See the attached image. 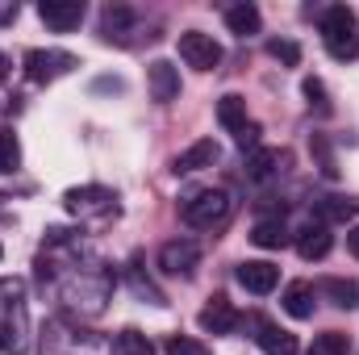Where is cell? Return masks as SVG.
<instances>
[{
    "mask_svg": "<svg viewBox=\"0 0 359 355\" xmlns=\"http://www.w3.org/2000/svg\"><path fill=\"white\" fill-rule=\"evenodd\" d=\"M147 84H151V96H155L159 105H172L180 96V72L168 59H155V63L147 67Z\"/></svg>",
    "mask_w": 359,
    "mask_h": 355,
    "instance_id": "ac0fdd59",
    "label": "cell"
},
{
    "mask_svg": "<svg viewBox=\"0 0 359 355\" xmlns=\"http://www.w3.org/2000/svg\"><path fill=\"white\" fill-rule=\"evenodd\" d=\"M196 322H201V330H205V335H234V330H238V322H243V314H238L222 293H217V297L201 309V318H196Z\"/></svg>",
    "mask_w": 359,
    "mask_h": 355,
    "instance_id": "4fadbf2b",
    "label": "cell"
},
{
    "mask_svg": "<svg viewBox=\"0 0 359 355\" xmlns=\"http://www.w3.org/2000/svg\"><path fill=\"white\" fill-rule=\"evenodd\" d=\"M96 351H100V343L92 339L88 330H80V322L67 326L59 318V322H50L42 330V355H96Z\"/></svg>",
    "mask_w": 359,
    "mask_h": 355,
    "instance_id": "52a82bcc",
    "label": "cell"
},
{
    "mask_svg": "<svg viewBox=\"0 0 359 355\" xmlns=\"http://www.w3.org/2000/svg\"><path fill=\"white\" fill-rule=\"evenodd\" d=\"M63 205L76 222H109L117 217V196L100 184H84V188H67L63 192Z\"/></svg>",
    "mask_w": 359,
    "mask_h": 355,
    "instance_id": "5b68a950",
    "label": "cell"
},
{
    "mask_svg": "<svg viewBox=\"0 0 359 355\" xmlns=\"http://www.w3.org/2000/svg\"><path fill=\"white\" fill-rule=\"evenodd\" d=\"M38 280L55 288L67 318H96L113 293V272L100 255H92L72 230H46V247L38 255Z\"/></svg>",
    "mask_w": 359,
    "mask_h": 355,
    "instance_id": "6da1fadb",
    "label": "cell"
},
{
    "mask_svg": "<svg viewBox=\"0 0 359 355\" xmlns=\"http://www.w3.org/2000/svg\"><path fill=\"white\" fill-rule=\"evenodd\" d=\"M80 59L76 55H67V51H25V76H29V84H55V80H63L72 67H76Z\"/></svg>",
    "mask_w": 359,
    "mask_h": 355,
    "instance_id": "ba28073f",
    "label": "cell"
},
{
    "mask_svg": "<svg viewBox=\"0 0 359 355\" xmlns=\"http://www.w3.org/2000/svg\"><path fill=\"white\" fill-rule=\"evenodd\" d=\"M347 251L359 260V226H355V230H347Z\"/></svg>",
    "mask_w": 359,
    "mask_h": 355,
    "instance_id": "d6a6232c",
    "label": "cell"
},
{
    "mask_svg": "<svg viewBox=\"0 0 359 355\" xmlns=\"http://www.w3.org/2000/svg\"><path fill=\"white\" fill-rule=\"evenodd\" d=\"M280 305H284V314H288V318L309 322V318H313V305H318V288H313L309 280H292V284L284 288Z\"/></svg>",
    "mask_w": 359,
    "mask_h": 355,
    "instance_id": "2e32d148",
    "label": "cell"
},
{
    "mask_svg": "<svg viewBox=\"0 0 359 355\" xmlns=\"http://www.w3.org/2000/svg\"><path fill=\"white\" fill-rule=\"evenodd\" d=\"M322 293H330V297H334V305H343V309L359 305V288L351 284V280H339V276H330V280H322Z\"/></svg>",
    "mask_w": 359,
    "mask_h": 355,
    "instance_id": "484cf974",
    "label": "cell"
},
{
    "mask_svg": "<svg viewBox=\"0 0 359 355\" xmlns=\"http://www.w3.org/2000/svg\"><path fill=\"white\" fill-rule=\"evenodd\" d=\"M4 76H8V59L0 55V80H4Z\"/></svg>",
    "mask_w": 359,
    "mask_h": 355,
    "instance_id": "836d02e7",
    "label": "cell"
},
{
    "mask_svg": "<svg viewBox=\"0 0 359 355\" xmlns=\"http://www.w3.org/2000/svg\"><path fill=\"white\" fill-rule=\"evenodd\" d=\"M38 17L55 29V34H67L84 21V0H42L38 4Z\"/></svg>",
    "mask_w": 359,
    "mask_h": 355,
    "instance_id": "5bb4252c",
    "label": "cell"
},
{
    "mask_svg": "<svg viewBox=\"0 0 359 355\" xmlns=\"http://www.w3.org/2000/svg\"><path fill=\"white\" fill-rule=\"evenodd\" d=\"M313 213H318L322 226H334V222H351V217H355V205H351L347 196H322V201L313 205Z\"/></svg>",
    "mask_w": 359,
    "mask_h": 355,
    "instance_id": "cb8c5ba5",
    "label": "cell"
},
{
    "mask_svg": "<svg viewBox=\"0 0 359 355\" xmlns=\"http://www.w3.org/2000/svg\"><path fill=\"white\" fill-rule=\"evenodd\" d=\"M138 29V8H130V4H104L100 8V34H104V42H130V34Z\"/></svg>",
    "mask_w": 359,
    "mask_h": 355,
    "instance_id": "8fae6325",
    "label": "cell"
},
{
    "mask_svg": "<svg viewBox=\"0 0 359 355\" xmlns=\"http://www.w3.org/2000/svg\"><path fill=\"white\" fill-rule=\"evenodd\" d=\"M255 343L264 347V355H297L301 347H297V335H288V330H280L276 322H268V318H255Z\"/></svg>",
    "mask_w": 359,
    "mask_h": 355,
    "instance_id": "d6986e66",
    "label": "cell"
},
{
    "mask_svg": "<svg viewBox=\"0 0 359 355\" xmlns=\"http://www.w3.org/2000/svg\"><path fill=\"white\" fill-rule=\"evenodd\" d=\"M318 29H322V42H326V51H330V59H355L359 51V17L355 8H347V4H330L322 17H318Z\"/></svg>",
    "mask_w": 359,
    "mask_h": 355,
    "instance_id": "277c9868",
    "label": "cell"
},
{
    "mask_svg": "<svg viewBox=\"0 0 359 355\" xmlns=\"http://www.w3.org/2000/svg\"><path fill=\"white\" fill-rule=\"evenodd\" d=\"M268 55H271V59H280L284 67H297V63H301V46H297V42H288V38H271Z\"/></svg>",
    "mask_w": 359,
    "mask_h": 355,
    "instance_id": "f546056e",
    "label": "cell"
},
{
    "mask_svg": "<svg viewBox=\"0 0 359 355\" xmlns=\"http://www.w3.org/2000/svg\"><path fill=\"white\" fill-rule=\"evenodd\" d=\"M163 351H168V355H213L201 339H188V335H168Z\"/></svg>",
    "mask_w": 359,
    "mask_h": 355,
    "instance_id": "f1b7e54d",
    "label": "cell"
},
{
    "mask_svg": "<svg viewBox=\"0 0 359 355\" xmlns=\"http://www.w3.org/2000/svg\"><path fill=\"white\" fill-rule=\"evenodd\" d=\"M234 276H238V284H243L247 293H255V297H268L271 288L280 284V267L268 264V260H243V264L234 267Z\"/></svg>",
    "mask_w": 359,
    "mask_h": 355,
    "instance_id": "7c38bea8",
    "label": "cell"
},
{
    "mask_svg": "<svg viewBox=\"0 0 359 355\" xmlns=\"http://www.w3.org/2000/svg\"><path fill=\"white\" fill-rule=\"evenodd\" d=\"M347 347H351V339H347L343 330H326V335H318V339L309 343L305 355H347Z\"/></svg>",
    "mask_w": 359,
    "mask_h": 355,
    "instance_id": "d4e9b609",
    "label": "cell"
},
{
    "mask_svg": "<svg viewBox=\"0 0 359 355\" xmlns=\"http://www.w3.org/2000/svg\"><path fill=\"white\" fill-rule=\"evenodd\" d=\"M109 355H155V343H151L142 330L126 326L121 335H113V343H109Z\"/></svg>",
    "mask_w": 359,
    "mask_h": 355,
    "instance_id": "603a6c76",
    "label": "cell"
},
{
    "mask_svg": "<svg viewBox=\"0 0 359 355\" xmlns=\"http://www.w3.org/2000/svg\"><path fill=\"white\" fill-rule=\"evenodd\" d=\"M180 217H184L192 230H222V226L234 217V196H230L226 188H196L192 196H184Z\"/></svg>",
    "mask_w": 359,
    "mask_h": 355,
    "instance_id": "3957f363",
    "label": "cell"
},
{
    "mask_svg": "<svg viewBox=\"0 0 359 355\" xmlns=\"http://www.w3.org/2000/svg\"><path fill=\"white\" fill-rule=\"evenodd\" d=\"M305 96H309V105H318V113H330V100H326V84L322 80H305Z\"/></svg>",
    "mask_w": 359,
    "mask_h": 355,
    "instance_id": "4dcf8cb0",
    "label": "cell"
},
{
    "mask_svg": "<svg viewBox=\"0 0 359 355\" xmlns=\"http://www.w3.org/2000/svg\"><path fill=\"white\" fill-rule=\"evenodd\" d=\"M196 264H201V247L192 239H168L159 247V272L168 276H192Z\"/></svg>",
    "mask_w": 359,
    "mask_h": 355,
    "instance_id": "30bf717a",
    "label": "cell"
},
{
    "mask_svg": "<svg viewBox=\"0 0 359 355\" xmlns=\"http://www.w3.org/2000/svg\"><path fill=\"white\" fill-rule=\"evenodd\" d=\"M130 284H134V293H138V297H147L151 305H163V301H168V297H163V293H159V288L151 284V276H142V267H138V260L130 264Z\"/></svg>",
    "mask_w": 359,
    "mask_h": 355,
    "instance_id": "83f0119b",
    "label": "cell"
},
{
    "mask_svg": "<svg viewBox=\"0 0 359 355\" xmlns=\"http://www.w3.org/2000/svg\"><path fill=\"white\" fill-rule=\"evenodd\" d=\"M330 247H334V234H330V226H322V222H309L301 234H297V255L301 260H326L330 255Z\"/></svg>",
    "mask_w": 359,
    "mask_h": 355,
    "instance_id": "e0dca14e",
    "label": "cell"
},
{
    "mask_svg": "<svg viewBox=\"0 0 359 355\" xmlns=\"http://www.w3.org/2000/svg\"><path fill=\"white\" fill-rule=\"evenodd\" d=\"M0 217H4V196H0Z\"/></svg>",
    "mask_w": 359,
    "mask_h": 355,
    "instance_id": "e575fe53",
    "label": "cell"
},
{
    "mask_svg": "<svg viewBox=\"0 0 359 355\" xmlns=\"http://www.w3.org/2000/svg\"><path fill=\"white\" fill-rule=\"evenodd\" d=\"M280 163H284V155L280 151H271V147H255L251 155H247V180H255V184H264L280 172Z\"/></svg>",
    "mask_w": 359,
    "mask_h": 355,
    "instance_id": "44dd1931",
    "label": "cell"
},
{
    "mask_svg": "<svg viewBox=\"0 0 359 355\" xmlns=\"http://www.w3.org/2000/svg\"><path fill=\"white\" fill-rule=\"evenodd\" d=\"M222 159V147L213 142V138H201V142H192L188 151H180L176 159H172V172L176 176H188V172H205V168H213Z\"/></svg>",
    "mask_w": 359,
    "mask_h": 355,
    "instance_id": "9a60e30c",
    "label": "cell"
},
{
    "mask_svg": "<svg viewBox=\"0 0 359 355\" xmlns=\"http://www.w3.org/2000/svg\"><path fill=\"white\" fill-rule=\"evenodd\" d=\"M259 25H264V17H259V8H255L251 0L230 4V8H226V29H230V34L251 38V34H259Z\"/></svg>",
    "mask_w": 359,
    "mask_h": 355,
    "instance_id": "ffe728a7",
    "label": "cell"
},
{
    "mask_svg": "<svg viewBox=\"0 0 359 355\" xmlns=\"http://www.w3.org/2000/svg\"><path fill=\"white\" fill-rule=\"evenodd\" d=\"M180 59L196 72H213L222 63V42L213 34H201V29H188L180 34Z\"/></svg>",
    "mask_w": 359,
    "mask_h": 355,
    "instance_id": "9c48e42d",
    "label": "cell"
},
{
    "mask_svg": "<svg viewBox=\"0 0 359 355\" xmlns=\"http://www.w3.org/2000/svg\"><path fill=\"white\" fill-rule=\"evenodd\" d=\"M17 168H21V142H17L13 130H0V172L8 176V172H17Z\"/></svg>",
    "mask_w": 359,
    "mask_h": 355,
    "instance_id": "4316f807",
    "label": "cell"
},
{
    "mask_svg": "<svg viewBox=\"0 0 359 355\" xmlns=\"http://www.w3.org/2000/svg\"><path fill=\"white\" fill-rule=\"evenodd\" d=\"M251 243L264 247V251L284 247V243H288V226H284V217H259L255 230H251Z\"/></svg>",
    "mask_w": 359,
    "mask_h": 355,
    "instance_id": "7402d4cb",
    "label": "cell"
},
{
    "mask_svg": "<svg viewBox=\"0 0 359 355\" xmlns=\"http://www.w3.org/2000/svg\"><path fill=\"white\" fill-rule=\"evenodd\" d=\"M13 17H17V4L13 0H0V25H8Z\"/></svg>",
    "mask_w": 359,
    "mask_h": 355,
    "instance_id": "1f68e13d",
    "label": "cell"
},
{
    "mask_svg": "<svg viewBox=\"0 0 359 355\" xmlns=\"http://www.w3.org/2000/svg\"><path fill=\"white\" fill-rule=\"evenodd\" d=\"M29 347V318H25V284L17 276L0 280V351L25 355Z\"/></svg>",
    "mask_w": 359,
    "mask_h": 355,
    "instance_id": "7a4b0ae2",
    "label": "cell"
},
{
    "mask_svg": "<svg viewBox=\"0 0 359 355\" xmlns=\"http://www.w3.org/2000/svg\"><path fill=\"white\" fill-rule=\"evenodd\" d=\"M217 121H222L226 134H234V142H238L243 151H255V147H259V126L247 117V100H243L238 92H226V96L217 100Z\"/></svg>",
    "mask_w": 359,
    "mask_h": 355,
    "instance_id": "8992f818",
    "label": "cell"
}]
</instances>
